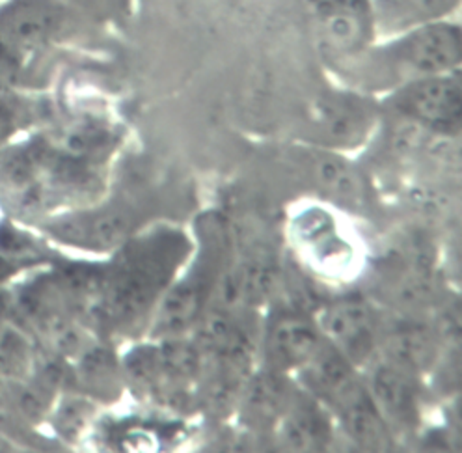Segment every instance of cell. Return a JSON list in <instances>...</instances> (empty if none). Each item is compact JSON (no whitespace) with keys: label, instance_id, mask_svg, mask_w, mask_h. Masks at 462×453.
I'll return each instance as SVG.
<instances>
[{"label":"cell","instance_id":"obj_1","mask_svg":"<svg viewBox=\"0 0 462 453\" xmlns=\"http://www.w3.org/2000/svg\"><path fill=\"white\" fill-rule=\"evenodd\" d=\"M462 32L457 19L379 38L349 60L332 64L353 90L390 94L411 80L460 69Z\"/></svg>","mask_w":462,"mask_h":453},{"label":"cell","instance_id":"obj_2","mask_svg":"<svg viewBox=\"0 0 462 453\" xmlns=\"http://www.w3.org/2000/svg\"><path fill=\"white\" fill-rule=\"evenodd\" d=\"M190 252L178 230H153L129 237L118 258L106 269L99 314L116 328H133L150 314L173 284Z\"/></svg>","mask_w":462,"mask_h":453},{"label":"cell","instance_id":"obj_3","mask_svg":"<svg viewBox=\"0 0 462 453\" xmlns=\"http://www.w3.org/2000/svg\"><path fill=\"white\" fill-rule=\"evenodd\" d=\"M381 116L420 127L439 138L457 136L462 122L460 69L411 80L384 96Z\"/></svg>","mask_w":462,"mask_h":453},{"label":"cell","instance_id":"obj_4","mask_svg":"<svg viewBox=\"0 0 462 453\" xmlns=\"http://www.w3.org/2000/svg\"><path fill=\"white\" fill-rule=\"evenodd\" d=\"M226 265V234L218 222L208 224V236L192 269L166 290L157 314V334L178 336L198 323L213 299Z\"/></svg>","mask_w":462,"mask_h":453},{"label":"cell","instance_id":"obj_5","mask_svg":"<svg viewBox=\"0 0 462 453\" xmlns=\"http://www.w3.org/2000/svg\"><path fill=\"white\" fill-rule=\"evenodd\" d=\"M90 23L62 0H0V49L15 59L68 40Z\"/></svg>","mask_w":462,"mask_h":453},{"label":"cell","instance_id":"obj_6","mask_svg":"<svg viewBox=\"0 0 462 453\" xmlns=\"http://www.w3.org/2000/svg\"><path fill=\"white\" fill-rule=\"evenodd\" d=\"M306 122L311 140L321 148H355L377 129L381 105L373 96L349 87L327 90L310 103Z\"/></svg>","mask_w":462,"mask_h":453},{"label":"cell","instance_id":"obj_7","mask_svg":"<svg viewBox=\"0 0 462 453\" xmlns=\"http://www.w3.org/2000/svg\"><path fill=\"white\" fill-rule=\"evenodd\" d=\"M330 64L349 60L379 40L371 0H299Z\"/></svg>","mask_w":462,"mask_h":453},{"label":"cell","instance_id":"obj_8","mask_svg":"<svg viewBox=\"0 0 462 453\" xmlns=\"http://www.w3.org/2000/svg\"><path fill=\"white\" fill-rule=\"evenodd\" d=\"M319 328L346 360L365 365L379 351L383 319L364 297H341L330 302L319 321Z\"/></svg>","mask_w":462,"mask_h":453},{"label":"cell","instance_id":"obj_9","mask_svg":"<svg viewBox=\"0 0 462 453\" xmlns=\"http://www.w3.org/2000/svg\"><path fill=\"white\" fill-rule=\"evenodd\" d=\"M325 336L306 311L285 308L273 318L265 334V356L271 370L293 372L310 362Z\"/></svg>","mask_w":462,"mask_h":453},{"label":"cell","instance_id":"obj_10","mask_svg":"<svg viewBox=\"0 0 462 453\" xmlns=\"http://www.w3.org/2000/svg\"><path fill=\"white\" fill-rule=\"evenodd\" d=\"M367 390L390 430L412 431L418 426L420 388L416 375L384 360L371 370Z\"/></svg>","mask_w":462,"mask_h":453},{"label":"cell","instance_id":"obj_11","mask_svg":"<svg viewBox=\"0 0 462 453\" xmlns=\"http://www.w3.org/2000/svg\"><path fill=\"white\" fill-rule=\"evenodd\" d=\"M379 349L384 351L386 362L418 375L437 362L439 337L435 330L420 321H383Z\"/></svg>","mask_w":462,"mask_h":453},{"label":"cell","instance_id":"obj_12","mask_svg":"<svg viewBox=\"0 0 462 453\" xmlns=\"http://www.w3.org/2000/svg\"><path fill=\"white\" fill-rule=\"evenodd\" d=\"M276 426L282 442L293 449L315 451L332 442L330 411L308 390L295 392Z\"/></svg>","mask_w":462,"mask_h":453},{"label":"cell","instance_id":"obj_13","mask_svg":"<svg viewBox=\"0 0 462 453\" xmlns=\"http://www.w3.org/2000/svg\"><path fill=\"white\" fill-rule=\"evenodd\" d=\"M310 178L334 202L358 208L367 200V185L358 170L334 150L315 148L304 157Z\"/></svg>","mask_w":462,"mask_h":453},{"label":"cell","instance_id":"obj_14","mask_svg":"<svg viewBox=\"0 0 462 453\" xmlns=\"http://www.w3.org/2000/svg\"><path fill=\"white\" fill-rule=\"evenodd\" d=\"M379 38L455 19L460 0H371Z\"/></svg>","mask_w":462,"mask_h":453},{"label":"cell","instance_id":"obj_15","mask_svg":"<svg viewBox=\"0 0 462 453\" xmlns=\"http://www.w3.org/2000/svg\"><path fill=\"white\" fill-rule=\"evenodd\" d=\"M131 213L127 209L110 208L64 220L58 234L71 243L103 250L124 245L131 236Z\"/></svg>","mask_w":462,"mask_h":453},{"label":"cell","instance_id":"obj_16","mask_svg":"<svg viewBox=\"0 0 462 453\" xmlns=\"http://www.w3.org/2000/svg\"><path fill=\"white\" fill-rule=\"evenodd\" d=\"M245 386V416L259 428H274L297 392L283 372L271 367Z\"/></svg>","mask_w":462,"mask_h":453},{"label":"cell","instance_id":"obj_17","mask_svg":"<svg viewBox=\"0 0 462 453\" xmlns=\"http://www.w3.org/2000/svg\"><path fill=\"white\" fill-rule=\"evenodd\" d=\"M90 21H124L133 14L134 0H62Z\"/></svg>","mask_w":462,"mask_h":453},{"label":"cell","instance_id":"obj_18","mask_svg":"<svg viewBox=\"0 0 462 453\" xmlns=\"http://www.w3.org/2000/svg\"><path fill=\"white\" fill-rule=\"evenodd\" d=\"M19 118H21L19 103L0 88V140L8 138L15 131Z\"/></svg>","mask_w":462,"mask_h":453}]
</instances>
